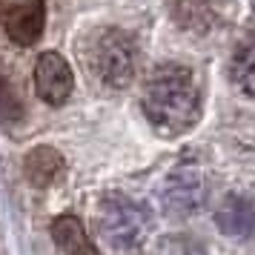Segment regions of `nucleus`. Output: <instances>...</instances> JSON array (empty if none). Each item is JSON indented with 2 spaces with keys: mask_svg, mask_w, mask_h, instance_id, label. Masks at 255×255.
<instances>
[{
  "mask_svg": "<svg viewBox=\"0 0 255 255\" xmlns=\"http://www.w3.org/2000/svg\"><path fill=\"white\" fill-rule=\"evenodd\" d=\"M89 69L112 89H124L135 78V43L118 29H106L89 49Z\"/></svg>",
  "mask_w": 255,
  "mask_h": 255,
  "instance_id": "3",
  "label": "nucleus"
},
{
  "mask_svg": "<svg viewBox=\"0 0 255 255\" xmlns=\"http://www.w3.org/2000/svg\"><path fill=\"white\" fill-rule=\"evenodd\" d=\"M230 75H232V83L247 98L255 101V35H250L241 46L235 49L232 63H230Z\"/></svg>",
  "mask_w": 255,
  "mask_h": 255,
  "instance_id": "10",
  "label": "nucleus"
},
{
  "mask_svg": "<svg viewBox=\"0 0 255 255\" xmlns=\"http://www.w3.org/2000/svg\"><path fill=\"white\" fill-rule=\"evenodd\" d=\"M23 172L29 178V184L37 186V189H43V186H49L63 172V158L52 146H35L23 158Z\"/></svg>",
  "mask_w": 255,
  "mask_h": 255,
  "instance_id": "9",
  "label": "nucleus"
},
{
  "mask_svg": "<svg viewBox=\"0 0 255 255\" xmlns=\"http://www.w3.org/2000/svg\"><path fill=\"white\" fill-rule=\"evenodd\" d=\"M72 86H75V78L69 63L58 52H43L35 63V89L40 101H46L49 106H63L69 101Z\"/></svg>",
  "mask_w": 255,
  "mask_h": 255,
  "instance_id": "5",
  "label": "nucleus"
},
{
  "mask_svg": "<svg viewBox=\"0 0 255 255\" xmlns=\"http://www.w3.org/2000/svg\"><path fill=\"white\" fill-rule=\"evenodd\" d=\"M204 201H207V181H204L198 166L181 163V166H175L172 172L166 175L163 189H161V204L169 215L189 218V215L201 212Z\"/></svg>",
  "mask_w": 255,
  "mask_h": 255,
  "instance_id": "4",
  "label": "nucleus"
},
{
  "mask_svg": "<svg viewBox=\"0 0 255 255\" xmlns=\"http://www.w3.org/2000/svg\"><path fill=\"white\" fill-rule=\"evenodd\" d=\"M215 221H218V230L230 238H238V241L255 238V201L241 195L227 198L215 212Z\"/></svg>",
  "mask_w": 255,
  "mask_h": 255,
  "instance_id": "7",
  "label": "nucleus"
},
{
  "mask_svg": "<svg viewBox=\"0 0 255 255\" xmlns=\"http://www.w3.org/2000/svg\"><path fill=\"white\" fill-rule=\"evenodd\" d=\"M149 218L127 195H106L98 207V235L115 253H132L146 241Z\"/></svg>",
  "mask_w": 255,
  "mask_h": 255,
  "instance_id": "2",
  "label": "nucleus"
},
{
  "mask_svg": "<svg viewBox=\"0 0 255 255\" xmlns=\"http://www.w3.org/2000/svg\"><path fill=\"white\" fill-rule=\"evenodd\" d=\"M161 255H207V250L186 235H172L161 244Z\"/></svg>",
  "mask_w": 255,
  "mask_h": 255,
  "instance_id": "11",
  "label": "nucleus"
},
{
  "mask_svg": "<svg viewBox=\"0 0 255 255\" xmlns=\"http://www.w3.org/2000/svg\"><path fill=\"white\" fill-rule=\"evenodd\" d=\"M6 35L12 37L17 46H32L40 40L43 26H46V6L43 0H14L3 14Z\"/></svg>",
  "mask_w": 255,
  "mask_h": 255,
  "instance_id": "6",
  "label": "nucleus"
},
{
  "mask_svg": "<svg viewBox=\"0 0 255 255\" xmlns=\"http://www.w3.org/2000/svg\"><path fill=\"white\" fill-rule=\"evenodd\" d=\"M143 115L152 124V129L166 138L189 132L201 115L195 75L178 63L158 66L143 89Z\"/></svg>",
  "mask_w": 255,
  "mask_h": 255,
  "instance_id": "1",
  "label": "nucleus"
},
{
  "mask_svg": "<svg viewBox=\"0 0 255 255\" xmlns=\"http://www.w3.org/2000/svg\"><path fill=\"white\" fill-rule=\"evenodd\" d=\"M52 241L66 255H98L95 244L89 241V235L83 230L81 218H75V215H60V218L52 221Z\"/></svg>",
  "mask_w": 255,
  "mask_h": 255,
  "instance_id": "8",
  "label": "nucleus"
}]
</instances>
